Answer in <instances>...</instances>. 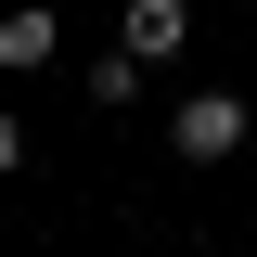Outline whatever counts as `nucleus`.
Returning a JSON list of instances; mask_svg holds the SVG:
<instances>
[{
  "instance_id": "f03ea898",
  "label": "nucleus",
  "mask_w": 257,
  "mask_h": 257,
  "mask_svg": "<svg viewBox=\"0 0 257 257\" xmlns=\"http://www.w3.org/2000/svg\"><path fill=\"white\" fill-rule=\"evenodd\" d=\"M52 52H64V13L52 0H13V13H0V77H39Z\"/></svg>"
},
{
  "instance_id": "7ed1b4c3",
  "label": "nucleus",
  "mask_w": 257,
  "mask_h": 257,
  "mask_svg": "<svg viewBox=\"0 0 257 257\" xmlns=\"http://www.w3.org/2000/svg\"><path fill=\"white\" fill-rule=\"evenodd\" d=\"M128 64H180L193 52V0H128V39H116Z\"/></svg>"
},
{
  "instance_id": "20e7f679",
  "label": "nucleus",
  "mask_w": 257,
  "mask_h": 257,
  "mask_svg": "<svg viewBox=\"0 0 257 257\" xmlns=\"http://www.w3.org/2000/svg\"><path fill=\"white\" fill-rule=\"evenodd\" d=\"M13 167H26V116L0 103V180H13Z\"/></svg>"
},
{
  "instance_id": "f257e3e1",
  "label": "nucleus",
  "mask_w": 257,
  "mask_h": 257,
  "mask_svg": "<svg viewBox=\"0 0 257 257\" xmlns=\"http://www.w3.org/2000/svg\"><path fill=\"white\" fill-rule=\"evenodd\" d=\"M244 142H257V103L244 90H180V103H167V155H180V167H231Z\"/></svg>"
}]
</instances>
